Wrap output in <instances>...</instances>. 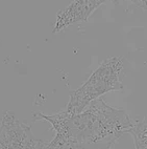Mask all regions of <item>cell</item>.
Listing matches in <instances>:
<instances>
[{
  "instance_id": "cell-1",
  "label": "cell",
  "mask_w": 147,
  "mask_h": 149,
  "mask_svg": "<svg viewBox=\"0 0 147 149\" xmlns=\"http://www.w3.org/2000/svg\"><path fill=\"white\" fill-rule=\"evenodd\" d=\"M32 120L46 121L54 130L46 149H111L135 125L125 110L111 106L102 98L92 101L79 113L36 112Z\"/></svg>"
},
{
  "instance_id": "cell-2",
  "label": "cell",
  "mask_w": 147,
  "mask_h": 149,
  "mask_svg": "<svg viewBox=\"0 0 147 149\" xmlns=\"http://www.w3.org/2000/svg\"><path fill=\"white\" fill-rule=\"evenodd\" d=\"M122 69V57H111L104 60L80 87L71 91L65 110L72 115L79 113L104 93L122 91L123 85L120 80Z\"/></svg>"
},
{
  "instance_id": "cell-3",
  "label": "cell",
  "mask_w": 147,
  "mask_h": 149,
  "mask_svg": "<svg viewBox=\"0 0 147 149\" xmlns=\"http://www.w3.org/2000/svg\"><path fill=\"white\" fill-rule=\"evenodd\" d=\"M47 144L34 136L30 126L6 111L0 122V149H46Z\"/></svg>"
},
{
  "instance_id": "cell-4",
  "label": "cell",
  "mask_w": 147,
  "mask_h": 149,
  "mask_svg": "<svg viewBox=\"0 0 147 149\" xmlns=\"http://www.w3.org/2000/svg\"><path fill=\"white\" fill-rule=\"evenodd\" d=\"M108 0H73L56 15L53 34H58L70 25L86 21L92 13Z\"/></svg>"
},
{
  "instance_id": "cell-5",
  "label": "cell",
  "mask_w": 147,
  "mask_h": 149,
  "mask_svg": "<svg viewBox=\"0 0 147 149\" xmlns=\"http://www.w3.org/2000/svg\"><path fill=\"white\" fill-rule=\"evenodd\" d=\"M129 133L134 139L136 149H147V115L141 122L135 124Z\"/></svg>"
},
{
  "instance_id": "cell-6",
  "label": "cell",
  "mask_w": 147,
  "mask_h": 149,
  "mask_svg": "<svg viewBox=\"0 0 147 149\" xmlns=\"http://www.w3.org/2000/svg\"><path fill=\"white\" fill-rule=\"evenodd\" d=\"M125 1H128V2L133 3L137 8L147 12V0H125Z\"/></svg>"
}]
</instances>
